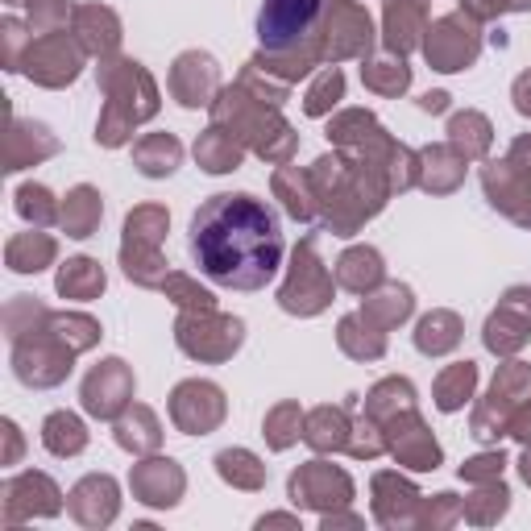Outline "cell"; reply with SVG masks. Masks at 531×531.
<instances>
[{
	"label": "cell",
	"instance_id": "1",
	"mask_svg": "<svg viewBox=\"0 0 531 531\" xmlns=\"http://www.w3.org/2000/svg\"><path fill=\"white\" fill-rule=\"evenodd\" d=\"M283 220L249 191H220L191 216L187 254L204 278L233 291H262L283 266Z\"/></svg>",
	"mask_w": 531,
	"mask_h": 531
},
{
	"label": "cell",
	"instance_id": "2",
	"mask_svg": "<svg viewBox=\"0 0 531 531\" xmlns=\"http://www.w3.org/2000/svg\"><path fill=\"white\" fill-rule=\"evenodd\" d=\"M324 9V0H262L258 13V42L266 50H291L299 38L312 34V25Z\"/></svg>",
	"mask_w": 531,
	"mask_h": 531
},
{
	"label": "cell",
	"instance_id": "3",
	"mask_svg": "<svg viewBox=\"0 0 531 531\" xmlns=\"http://www.w3.org/2000/svg\"><path fill=\"white\" fill-rule=\"evenodd\" d=\"M79 287H83V295H92V291H100L104 287V274L96 270V262H67V270L59 274V291L63 295H79Z\"/></svg>",
	"mask_w": 531,
	"mask_h": 531
},
{
	"label": "cell",
	"instance_id": "4",
	"mask_svg": "<svg viewBox=\"0 0 531 531\" xmlns=\"http://www.w3.org/2000/svg\"><path fill=\"white\" fill-rule=\"evenodd\" d=\"M469 386H473V361L457 366V370H453V378L444 382V390H440V407H444V411L461 407V395H469Z\"/></svg>",
	"mask_w": 531,
	"mask_h": 531
}]
</instances>
